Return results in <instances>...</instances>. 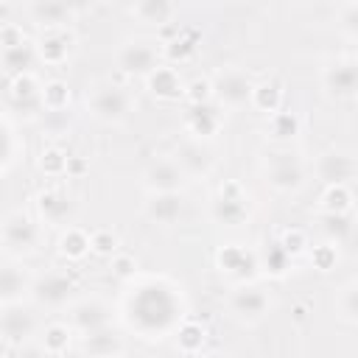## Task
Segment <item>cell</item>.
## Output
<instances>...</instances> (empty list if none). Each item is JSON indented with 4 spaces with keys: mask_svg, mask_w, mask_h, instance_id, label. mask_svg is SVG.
I'll return each instance as SVG.
<instances>
[{
    "mask_svg": "<svg viewBox=\"0 0 358 358\" xmlns=\"http://www.w3.org/2000/svg\"><path fill=\"white\" fill-rule=\"evenodd\" d=\"M120 322L143 341H165L187 316L185 288L165 274H137L120 296Z\"/></svg>",
    "mask_w": 358,
    "mask_h": 358,
    "instance_id": "cell-1",
    "label": "cell"
},
{
    "mask_svg": "<svg viewBox=\"0 0 358 358\" xmlns=\"http://www.w3.org/2000/svg\"><path fill=\"white\" fill-rule=\"evenodd\" d=\"M87 109L90 115L103 126H120L126 123L137 109V95L126 84L101 81L87 90Z\"/></svg>",
    "mask_w": 358,
    "mask_h": 358,
    "instance_id": "cell-2",
    "label": "cell"
},
{
    "mask_svg": "<svg viewBox=\"0 0 358 358\" xmlns=\"http://www.w3.org/2000/svg\"><path fill=\"white\" fill-rule=\"evenodd\" d=\"M159 64H165L162 42L157 36H129L115 50V67L126 78H148Z\"/></svg>",
    "mask_w": 358,
    "mask_h": 358,
    "instance_id": "cell-3",
    "label": "cell"
},
{
    "mask_svg": "<svg viewBox=\"0 0 358 358\" xmlns=\"http://www.w3.org/2000/svg\"><path fill=\"white\" fill-rule=\"evenodd\" d=\"M42 221L28 215L25 210H11L3 218L0 227V241H3V252L11 260H22L28 255H34L42 243Z\"/></svg>",
    "mask_w": 358,
    "mask_h": 358,
    "instance_id": "cell-4",
    "label": "cell"
},
{
    "mask_svg": "<svg viewBox=\"0 0 358 358\" xmlns=\"http://www.w3.org/2000/svg\"><path fill=\"white\" fill-rule=\"evenodd\" d=\"M78 291H81V285L70 271L48 268V271L34 277L31 302L39 305V308H48V310H62V308H70L78 299Z\"/></svg>",
    "mask_w": 358,
    "mask_h": 358,
    "instance_id": "cell-5",
    "label": "cell"
},
{
    "mask_svg": "<svg viewBox=\"0 0 358 358\" xmlns=\"http://www.w3.org/2000/svg\"><path fill=\"white\" fill-rule=\"evenodd\" d=\"M249 215H252V210H249L246 187L238 179H224L218 185V190L213 193V199H210L213 224L227 227V229H238V227L249 224Z\"/></svg>",
    "mask_w": 358,
    "mask_h": 358,
    "instance_id": "cell-6",
    "label": "cell"
},
{
    "mask_svg": "<svg viewBox=\"0 0 358 358\" xmlns=\"http://www.w3.org/2000/svg\"><path fill=\"white\" fill-rule=\"evenodd\" d=\"M263 179L274 193L294 196L305 187L308 171H305V162H302L299 154L280 148V151L268 154V159L263 162Z\"/></svg>",
    "mask_w": 358,
    "mask_h": 358,
    "instance_id": "cell-7",
    "label": "cell"
},
{
    "mask_svg": "<svg viewBox=\"0 0 358 358\" xmlns=\"http://www.w3.org/2000/svg\"><path fill=\"white\" fill-rule=\"evenodd\" d=\"M42 81L34 73H22L6 81V106L3 112H8L14 120L25 117V120H36L45 115L42 106Z\"/></svg>",
    "mask_w": 358,
    "mask_h": 358,
    "instance_id": "cell-8",
    "label": "cell"
},
{
    "mask_svg": "<svg viewBox=\"0 0 358 358\" xmlns=\"http://www.w3.org/2000/svg\"><path fill=\"white\" fill-rule=\"evenodd\" d=\"M213 81V101L221 109H241L252 103V92H255V78L241 70V67H221L210 76Z\"/></svg>",
    "mask_w": 358,
    "mask_h": 358,
    "instance_id": "cell-9",
    "label": "cell"
},
{
    "mask_svg": "<svg viewBox=\"0 0 358 358\" xmlns=\"http://www.w3.org/2000/svg\"><path fill=\"white\" fill-rule=\"evenodd\" d=\"M271 310V296L263 285L249 282V285H238L229 296H227V313L229 319H235L243 327L260 324Z\"/></svg>",
    "mask_w": 358,
    "mask_h": 358,
    "instance_id": "cell-10",
    "label": "cell"
},
{
    "mask_svg": "<svg viewBox=\"0 0 358 358\" xmlns=\"http://www.w3.org/2000/svg\"><path fill=\"white\" fill-rule=\"evenodd\" d=\"M215 268L238 282V285H249L260 277V257L255 249L243 246V243H224L218 252H215Z\"/></svg>",
    "mask_w": 358,
    "mask_h": 358,
    "instance_id": "cell-11",
    "label": "cell"
},
{
    "mask_svg": "<svg viewBox=\"0 0 358 358\" xmlns=\"http://www.w3.org/2000/svg\"><path fill=\"white\" fill-rule=\"evenodd\" d=\"M112 305L101 296H78L70 308H67V324L81 336H92L101 333L106 327H112Z\"/></svg>",
    "mask_w": 358,
    "mask_h": 358,
    "instance_id": "cell-12",
    "label": "cell"
},
{
    "mask_svg": "<svg viewBox=\"0 0 358 358\" xmlns=\"http://www.w3.org/2000/svg\"><path fill=\"white\" fill-rule=\"evenodd\" d=\"M157 39L162 42V56H165V64H187L196 53H199V45H201V36L196 28L190 25H168L162 31H157Z\"/></svg>",
    "mask_w": 358,
    "mask_h": 358,
    "instance_id": "cell-13",
    "label": "cell"
},
{
    "mask_svg": "<svg viewBox=\"0 0 358 358\" xmlns=\"http://www.w3.org/2000/svg\"><path fill=\"white\" fill-rule=\"evenodd\" d=\"M42 333L36 313L25 305H6L0 313V336H3V347H22L31 344L34 336Z\"/></svg>",
    "mask_w": 358,
    "mask_h": 358,
    "instance_id": "cell-14",
    "label": "cell"
},
{
    "mask_svg": "<svg viewBox=\"0 0 358 358\" xmlns=\"http://www.w3.org/2000/svg\"><path fill=\"white\" fill-rule=\"evenodd\" d=\"M313 173L324 187L350 185L358 176V159L344 148H324L313 162Z\"/></svg>",
    "mask_w": 358,
    "mask_h": 358,
    "instance_id": "cell-15",
    "label": "cell"
},
{
    "mask_svg": "<svg viewBox=\"0 0 358 358\" xmlns=\"http://www.w3.org/2000/svg\"><path fill=\"white\" fill-rule=\"evenodd\" d=\"M322 90L333 101H355L358 98V62L336 59L322 67Z\"/></svg>",
    "mask_w": 358,
    "mask_h": 358,
    "instance_id": "cell-16",
    "label": "cell"
},
{
    "mask_svg": "<svg viewBox=\"0 0 358 358\" xmlns=\"http://www.w3.org/2000/svg\"><path fill=\"white\" fill-rule=\"evenodd\" d=\"M173 159L185 171L187 179H207L215 171V154L210 143H201V140H190V137L182 140L173 148Z\"/></svg>",
    "mask_w": 358,
    "mask_h": 358,
    "instance_id": "cell-17",
    "label": "cell"
},
{
    "mask_svg": "<svg viewBox=\"0 0 358 358\" xmlns=\"http://www.w3.org/2000/svg\"><path fill=\"white\" fill-rule=\"evenodd\" d=\"M25 17L39 28V31H56V28H70L78 17V8L73 3L62 0H34L25 8Z\"/></svg>",
    "mask_w": 358,
    "mask_h": 358,
    "instance_id": "cell-18",
    "label": "cell"
},
{
    "mask_svg": "<svg viewBox=\"0 0 358 358\" xmlns=\"http://www.w3.org/2000/svg\"><path fill=\"white\" fill-rule=\"evenodd\" d=\"M187 176L173 157H157L143 171V187L148 193H182Z\"/></svg>",
    "mask_w": 358,
    "mask_h": 358,
    "instance_id": "cell-19",
    "label": "cell"
},
{
    "mask_svg": "<svg viewBox=\"0 0 358 358\" xmlns=\"http://www.w3.org/2000/svg\"><path fill=\"white\" fill-rule=\"evenodd\" d=\"M182 123H185V131L190 134V140L210 143L224 129V109L215 101L213 103H201V106H187Z\"/></svg>",
    "mask_w": 358,
    "mask_h": 358,
    "instance_id": "cell-20",
    "label": "cell"
},
{
    "mask_svg": "<svg viewBox=\"0 0 358 358\" xmlns=\"http://www.w3.org/2000/svg\"><path fill=\"white\" fill-rule=\"evenodd\" d=\"M34 210H36V218L45 224V227H73V201L67 193H62L59 187H45L34 196Z\"/></svg>",
    "mask_w": 358,
    "mask_h": 358,
    "instance_id": "cell-21",
    "label": "cell"
},
{
    "mask_svg": "<svg viewBox=\"0 0 358 358\" xmlns=\"http://www.w3.org/2000/svg\"><path fill=\"white\" fill-rule=\"evenodd\" d=\"M34 45H36V56H39L42 64L59 67V64H64L73 56V50H76V34L70 28L39 31L36 39H34Z\"/></svg>",
    "mask_w": 358,
    "mask_h": 358,
    "instance_id": "cell-22",
    "label": "cell"
},
{
    "mask_svg": "<svg viewBox=\"0 0 358 358\" xmlns=\"http://www.w3.org/2000/svg\"><path fill=\"white\" fill-rule=\"evenodd\" d=\"M31 285H34V274L17 263V260H6L3 271H0V305H22V299H31Z\"/></svg>",
    "mask_w": 358,
    "mask_h": 358,
    "instance_id": "cell-23",
    "label": "cell"
},
{
    "mask_svg": "<svg viewBox=\"0 0 358 358\" xmlns=\"http://www.w3.org/2000/svg\"><path fill=\"white\" fill-rule=\"evenodd\" d=\"M185 78L173 64H159L148 78H145V90L154 101L159 103H176L185 101Z\"/></svg>",
    "mask_w": 358,
    "mask_h": 358,
    "instance_id": "cell-24",
    "label": "cell"
},
{
    "mask_svg": "<svg viewBox=\"0 0 358 358\" xmlns=\"http://www.w3.org/2000/svg\"><path fill=\"white\" fill-rule=\"evenodd\" d=\"M185 213L182 193H148L143 201V215L157 227H173Z\"/></svg>",
    "mask_w": 358,
    "mask_h": 358,
    "instance_id": "cell-25",
    "label": "cell"
},
{
    "mask_svg": "<svg viewBox=\"0 0 358 358\" xmlns=\"http://www.w3.org/2000/svg\"><path fill=\"white\" fill-rule=\"evenodd\" d=\"M129 17H134L137 22L143 25H151L157 31L179 22V6L171 3V0H140V3H131L129 8Z\"/></svg>",
    "mask_w": 358,
    "mask_h": 358,
    "instance_id": "cell-26",
    "label": "cell"
},
{
    "mask_svg": "<svg viewBox=\"0 0 358 358\" xmlns=\"http://www.w3.org/2000/svg\"><path fill=\"white\" fill-rule=\"evenodd\" d=\"M92 252V235L81 227H64L56 238V255L67 263H81Z\"/></svg>",
    "mask_w": 358,
    "mask_h": 358,
    "instance_id": "cell-27",
    "label": "cell"
},
{
    "mask_svg": "<svg viewBox=\"0 0 358 358\" xmlns=\"http://www.w3.org/2000/svg\"><path fill=\"white\" fill-rule=\"evenodd\" d=\"M0 129H3V159H0V173L8 176V173L14 171V165L25 157V140H22V134H20V129H17V120H14L8 112H3V117H0Z\"/></svg>",
    "mask_w": 358,
    "mask_h": 358,
    "instance_id": "cell-28",
    "label": "cell"
},
{
    "mask_svg": "<svg viewBox=\"0 0 358 358\" xmlns=\"http://www.w3.org/2000/svg\"><path fill=\"white\" fill-rule=\"evenodd\" d=\"M78 350L84 358H123V338L112 327H106L101 333L81 336Z\"/></svg>",
    "mask_w": 358,
    "mask_h": 358,
    "instance_id": "cell-29",
    "label": "cell"
},
{
    "mask_svg": "<svg viewBox=\"0 0 358 358\" xmlns=\"http://www.w3.org/2000/svg\"><path fill=\"white\" fill-rule=\"evenodd\" d=\"M255 112L271 117L277 112L285 109V90L277 78H266V81H257L255 84V92H252V103H249Z\"/></svg>",
    "mask_w": 358,
    "mask_h": 358,
    "instance_id": "cell-30",
    "label": "cell"
},
{
    "mask_svg": "<svg viewBox=\"0 0 358 358\" xmlns=\"http://www.w3.org/2000/svg\"><path fill=\"white\" fill-rule=\"evenodd\" d=\"M39 62L36 56V45L34 39L20 45V48H6L0 50V67H3V76L6 81L14 78V76H22V73H34V64Z\"/></svg>",
    "mask_w": 358,
    "mask_h": 358,
    "instance_id": "cell-31",
    "label": "cell"
},
{
    "mask_svg": "<svg viewBox=\"0 0 358 358\" xmlns=\"http://www.w3.org/2000/svg\"><path fill=\"white\" fill-rule=\"evenodd\" d=\"M316 224H319L322 238L327 243H333V246H347L352 232H355V227H358L355 215H336V213H319Z\"/></svg>",
    "mask_w": 358,
    "mask_h": 358,
    "instance_id": "cell-32",
    "label": "cell"
},
{
    "mask_svg": "<svg viewBox=\"0 0 358 358\" xmlns=\"http://www.w3.org/2000/svg\"><path fill=\"white\" fill-rule=\"evenodd\" d=\"M299 131H302V120H299V115L291 112V109H282V112L266 117V137H268L271 143H277V145L294 143V140L299 137Z\"/></svg>",
    "mask_w": 358,
    "mask_h": 358,
    "instance_id": "cell-33",
    "label": "cell"
},
{
    "mask_svg": "<svg viewBox=\"0 0 358 358\" xmlns=\"http://www.w3.org/2000/svg\"><path fill=\"white\" fill-rule=\"evenodd\" d=\"M173 341H176V350L187 358H196L201 355L204 344H207V324L196 322V319H185L179 324V330L173 333Z\"/></svg>",
    "mask_w": 358,
    "mask_h": 358,
    "instance_id": "cell-34",
    "label": "cell"
},
{
    "mask_svg": "<svg viewBox=\"0 0 358 358\" xmlns=\"http://www.w3.org/2000/svg\"><path fill=\"white\" fill-rule=\"evenodd\" d=\"M319 213H336V215H352L355 213V193L350 185H330L319 196Z\"/></svg>",
    "mask_w": 358,
    "mask_h": 358,
    "instance_id": "cell-35",
    "label": "cell"
},
{
    "mask_svg": "<svg viewBox=\"0 0 358 358\" xmlns=\"http://www.w3.org/2000/svg\"><path fill=\"white\" fill-rule=\"evenodd\" d=\"M73 336H76V330H73L67 322H48V324L42 327V333H39V344H42L53 358H59V355H64V352L70 350Z\"/></svg>",
    "mask_w": 358,
    "mask_h": 358,
    "instance_id": "cell-36",
    "label": "cell"
},
{
    "mask_svg": "<svg viewBox=\"0 0 358 358\" xmlns=\"http://www.w3.org/2000/svg\"><path fill=\"white\" fill-rule=\"evenodd\" d=\"M257 257H260V274L274 277V280L285 277V274L291 271V263H294V260L285 255V249H282L277 241L266 243V246L257 252Z\"/></svg>",
    "mask_w": 358,
    "mask_h": 358,
    "instance_id": "cell-37",
    "label": "cell"
},
{
    "mask_svg": "<svg viewBox=\"0 0 358 358\" xmlns=\"http://www.w3.org/2000/svg\"><path fill=\"white\" fill-rule=\"evenodd\" d=\"M67 168H70V154L62 151L59 145H45L36 157V171L45 179H64Z\"/></svg>",
    "mask_w": 358,
    "mask_h": 358,
    "instance_id": "cell-38",
    "label": "cell"
},
{
    "mask_svg": "<svg viewBox=\"0 0 358 358\" xmlns=\"http://www.w3.org/2000/svg\"><path fill=\"white\" fill-rule=\"evenodd\" d=\"M70 103H73V92H70L67 81H62V78L45 81V87H42L45 112H70Z\"/></svg>",
    "mask_w": 358,
    "mask_h": 358,
    "instance_id": "cell-39",
    "label": "cell"
},
{
    "mask_svg": "<svg viewBox=\"0 0 358 358\" xmlns=\"http://www.w3.org/2000/svg\"><path fill=\"white\" fill-rule=\"evenodd\" d=\"M277 243L285 249V255L291 257V260H296V257H308V252H310V238H308V232L302 229V227H288V229H282L280 232V238H277Z\"/></svg>",
    "mask_w": 358,
    "mask_h": 358,
    "instance_id": "cell-40",
    "label": "cell"
},
{
    "mask_svg": "<svg viewBox=\"0 0 358 358\" xmlns=\"http://www.w3.org/2000/svg\"><path fill=\"white\" fill-rule=\"evenodd\" d=\"M336 313H338L341 322L358 324V282H350V285L338 288V296H336Z\"/></svg>",
    "mask_w": 358,
    "mask_h": 358,
    "instance_id": "cell-41",
    "label": "cell"
},
{
    "mask_svg": "<svg viewBox=\"0 0 358 358\" xmlns=\"http://www.w3.org/2000/svg\"><path fill=\"white\" fill-rule=\"evenodd\" d=\"M308 260L316 271H333L338 266V246L322 241V243H313L310 252H308Z\"/></svg>",
    "mask_w": 358,
    "mask_h": 358,
    "instance_id": "cell-42",
    "label": "cell"
},
{
    "mask_svg": "<svg viewBox=\"0 0 358 358\" xmlns=\"http://www.w3.org/2000/svg\"><path fill=\"white\" fill-rule=\"evenodd\" d=\"M185 103L187 106H201L213 103V81L207 76H196L185 84Z\"/></svg>",
    "mask_w": 358,
    "mask_h": 358,
    "instance_id": "cell-43",
    "label": "cell"
},
{
    "mask_svg": "<svg viewBox=\"0 0 358 358\" xmlns=\"http://www.w3.org/2000/svg\"><path fill=\"white\" fill-rule=\"evenodd\" d=\"M92 255H101V257H115L120 252V238L112 232V229H92Z\"/></svg>",
    "mask_w": 358,
    "mask_h": 358,
    "instance_id": "cell-44",
    "label": "cell"
},
{
    "mask_svg": "<svg viewBox=\"0 0 358 358\" xmlns=\"http://www.w3.org/2000/svg\"><path fill=\"white\" fill-rule=\"evenodd\" d=\"M336 25L347 39L358 42V3H344L336 8Z\"/></svg>",
    "mask_w": 358,
    "mask_h": 358,
    "instance_id": "cell-45",
    "label": "cell"
},
{
    "mask_svg": "<svg viewBox=\"0 0 358 358\" xmlns=\"http://www.w3.org/2000/svg\"><path fill=\"white\" fill-rule=\"evenodd\" d=\"M25 42H31V36L25 34V28H22L20 22H14V20H3V22H0V50H6V48H20V45H25Z\"/></svg>",
    "mask_w": 358,
    "mask_h": 358,
    "instance_id": "cell-46",
    "label": "cell"
},
{
    "mask_svg": "<svg viewBox=\"0 0 358 358\" xmlns=\"http://www.w3.org/2000/svg\"><path fill=\"white\" fill-rule=\"evenodd\" d=\"M109 271H112V277H117L123 285L140 274V271H137V260H134L131 255H126V252H117V255L109 260Z\"/></svg>",
    "mask_w": 358,
    "mask_h": 358,
    "instance_id": "cell-47",
    "label": "cell"
},
{
    "mask_svg": "<svg viewBox=\"0 0 358 358\" xmlns=\"http://www.w3.org/2000/svg\"><path fill=\"white\" fill-rule=\"evenodd\" d=\"M42 129L50 137H67L70 134V117H67V112H45L42 115Z\"/></svg>",
    "mask_w": 358,
    "mask_h": 358,
    "instance_id": "cell-48",
    "label": "cell"
},
{
    "mask_svg": "<svg viewBox=\"0 0 358 358\" xmlns=\"http://www.w3.org/2000/svg\"><path fill=\"white\" fill-rule=\"evenodd\" d=\"M3 358H53L39 341L22 344V347H3Z\"/></svg>",
    "mask_w": 358,
    "mask_h": 358,
    "instance_id": "cell-49",
    "label": "cell"
},
{
    "mask_svg": "<svg viewBox=\"0 0 358 358\" xmlns=\"http://www.w3.org/2000/svg\"><path fill=\"white\" fill-rule=\"evenodd\" d=\"M90 171V165H87V159H81V157H70V168H67V179H78V176H84Z\"/></svg>",
    "mask_w": 358,
    "mask_h": 358,
    "instance_id": "cell-50",
    "label": "cell"
},
{
    "mask_svg": "<svg viewBox=\"0 0 358 358\" xmlns=\"http://www.w3.org/2000/svg\"><path fill=\"white\" fill-rule=\"evenodd\" d=\"M291 313H294V322H305V316H308V305L299 302V305L291 308Z\"/></svg>",
    "mask_w": 358,
    "mask_h": 358,
    "instance_id": "cell-51",
    "label": "cell"
},
{
    "mask_svg": "<svg viewBox=\"0 0 358 358\" xmlns=\"http://www.w3.org/2000/svg\"><path fill=\"white\" fill-rule=\"evenodd\" d=\"M207 358H224V355H207Z\"/></svg>",
    "mask_w": 358,
    "mask_h": 358,
    "instance_id": "cell-52",
    "label": "cell"
}]
</instances>
